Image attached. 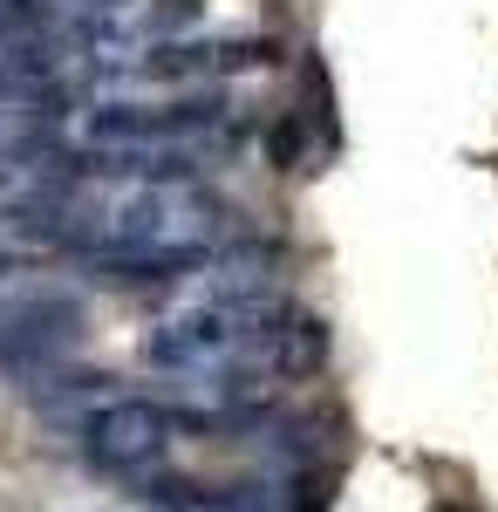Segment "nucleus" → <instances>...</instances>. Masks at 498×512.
<instances>
[{
	"label": "nucleus",
	"mask_w": 498,
	"mask_h": 512,
	"mask_svg": "<svg viewBox=\"0 0 498 512\" xmlns=\"http://www.w3.org/2000/svg\"><path fill=\"white\" fill-rule=\"evenodd\" d=\"M171 410L151 403V396H110L82 417V444H89V465L96 472H116V478H137L151 472L171 444Z\"/></svg>",
	"instance_id": "nucleus-1"
},
{
	"label": "nucleus",
	"mask_w": 498,
	"mask_h": 512,
	"mask_svg": "<svg viewBox=\"0 0 498 512\" xmlns=\"http://www.w3.org/2000/svg\"><path fill=\"white\" fill-rule=\"evenodd\" d=\"M226 103L219 96H185V103H103L89 110V137L96 144H171V137H198L219 130Z\"/></svg>",
	"instance_id": "nucleus-2"
},
{
	"label": "nucleus",
	"mask_w": 498,
	"mask_h": 512,
	"mask_svg": "<svg viewBox=\"0 0 498 512\" xmlns=\"http://www.w3.org/2000/svg\"><path fill=\"white\" fill-rule=\"evenodd\" d=\"M82 335L76 301H21L0 315V369H41Z\"/></svg>",
	"instance_id": "nucleus-3"
},
{
	"label": "nucleus",
	"mask_w": 498,
	"mask_h": 512,
	"mask_svg": "<svg viewBox=\"0 0 498 512\" xmlns=\"http://www.w3.org/2000/svg\"><path fill=\"white\" fill-rule=\"evenodd\" d=\"M205 267H219V253L205 239H164V246H130V253H96L89 274L103 287H171V280H192Z\"/></svg>",
	"instance_id": "nucleus-4"
},
{
	"label": "nucleus",
	"mask_w": 498,
	"mask_h": 512,
	"mask_svg": "<svg viewBox=\"0 0 498 512\" xmlns=\"http://www.w3.org/2000/svg\"><path fill=\"white\" fill-rule=\"evenodd\" d=\"M253 355H260V369L280 376V383H307V376L328 369V321L314 315V308H280L273 328L253 342Z\"/></svg>",
	"instance_id": "nucleus-5"
},
{
	"label": "nucleus",
	"mask_w": 498,
	"mask_h": 512,
	"mask_svg": "<svg viewBox=\"0 0 498 512\" xmlns=\"http://www.w3.org/2000/svg\"><path fill=\"white\" fill-rule=\"evenodd\" d=\"M267 62H280V41H267V35L205 41V76H246V69H267Z\"/></svg>",
	"instance_id": "nucleus-6"
},
{
	"label": "nucleus",
	"mask_w": 498,
	"mask_h": 512,
	"mask_svg": "<svg viewBox=\"0 0 498 512\" xmlns=\"http://www.w3.org/2000/svg\"><path fill=\"white\" fill-rule=\"evenodd\" d=\"M110 383H116V376H103V369H62V376L35 383V403H41V410H69V403H110Z\"/></svg>",
	"instance_id": "nucleus-7"
},
{
	"label": "nucleus",
	"mask_w": 498,
	"mask_h": 512,
	"mask_svg": "<svg viewBox=\"0 0 498 512\" xmlns=\"http://www.w3.org/2000/svg\"><path fill=\"white\" fill-rule=\"evenodd\" d=\"M137 506L144 512H212V485H198V478H151L137 492Z\"/></svg>",
	"instance_id": "nucleus-8"
},
{
	"label": "nucleus",
	"mask_w": 498,
	"mask_h": 512,
	"mask_svg": "<svg viewBox=\"0 0 498 512\" xmlns=\"http://www.w3.org/2000/svg\"><path fill=\"white\" fill-rule=\"evenodd\" d=\"M301 151H307V123L301 117H280L267 130V164H273V171H301Z\"/></svg>",
	"instance_id": "nucleus-9"
},
{
	"label": "nucleus",
	"mask_w": 498,
	"mask_h": 512,
	"mask_svg": "<svg viewBox=\"0 0 498 512\" xmlns=\"http://www.w3.org/2000/svg\"><path fill=\"white\" fill-rule=\"evenodd\" d=\"M198 7H205V0H164V7H151V35H171V28L198 21Z\"/></svg>",
	"instance_id": "nucleus-10"
},
{
	"label": "nucleus",
	"mask_w": 498,
	"mask_h": 512,
	"mask_svg": "<svg viewBox=\"0 0 498 512\" xmlns=\"http://www.w3.org/2000/svg\"><path fill=\"white\" fill-rule=\"evenodd\" d=\"M89 7H103V14H116V7H130V0H89Z\"/></svg>",
	"instance_id": "nucleus-11"
}]
</instances>
